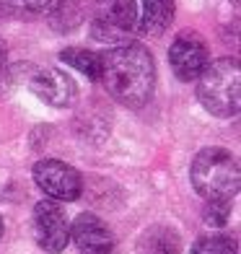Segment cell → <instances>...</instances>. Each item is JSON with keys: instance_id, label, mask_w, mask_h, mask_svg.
Here are the masks:
<instances>
[{"instance_id": "cell-1", "label": "cell", "mask_w": 241, "mask_h": 254, "mask_svg": "<svg viewBox=\"0 0 241 254\" xmlns=\"http://www.w3.org/2000/svg\"><path fill=\"white\" fill-rule=\"evenodd\" d=\"M99 80L104 83L112 99H117L130 109H140L148 104L156 88L153 55L137 42L117 44L101 55Z\"/></svg>"}, {"instance_id": "cell-2", "label": "cell", "mask_w": 241, "mask_h": 254, "mask_svg": "<svg viewBox=\"0 0 241 254\" xmlns=\"http://www.w3.org/2000/svg\"><path fill=\"white\" fill-rule=\"evenodd\" d=\"M189 179L200 197L231 200L241 187V169L236 156L226 148H202L192 161Z\"/></svg>"}, {"instance_id": "cell-3", "label": "cell", "mask_w": 241, "mask_h": 254, "mask_svg": "<svg viewBox=\"0 0 241 254\" xmlns=\"http://www.w3.org/2000/svg\"><path fill=\"white\" fill-rule=\"evenodd\" d=\"M197 99L215 117H236L241 109V65L236 57L205 65L197 75Z\"/></svg>"}, {"instance_id": "cell-4", "label": "cell", "mask_w": 241, "mask_h": 254, "mask_svg": "<svg viewBox=\"0 0 241 254\" xmlns=\"http://www.w3.org/2000/svg\"><path fill=\"white\" fill-rule=\"evenodd\" d=\"M140 24L135 0H99L94 21H91V37L107 44H127Z\"/></svg>"}, {"instance_id": "cell-5", "label": "cell", "mask_w": 241, "mask_h": 254, "mask_svg": "<svg viewBox=\"0 0 241 254\" xmlns=\"http://www.w3.org/2000/svg\"><path fill=\"white\" fill-rule=\"evenodd\" d=\"M34 182L37 187L47 194L52 200H60V202H70L78 200L83 194V174L65 164V161H57V158H42L34 164Z\"/></svg>"}, {"instance_id": "cell-6", "label": "cell", "mask_w": 241, "mask_h": 254, "mask_svg": "<svg viewBox=\"0 0 241 254\" xmlns=\"http://www.w3.org/2000/svg\"><path fill=\"white\" fill-rule=\"evenodd\" d=\"M34 236L37 244L50 254H60L70 244V218L60 200L50 197L34 205Z\"/></svg>"}, {"instance_id": "cell-7", "label": "cell", "mask_w": 241, "mask_h": 254, "mask_svg": "<svg viewBox=\"0 0 241 254\" xmlns=\"http://www.w3.org/2000/svg\"><path fill=\"white\" fill-rule=\"evenodd\" d=\"M210 63V52L208 44L202 42L197 34H181L174 39V44L169 47V65L179 80H197V75L205 70V65Z\"/></svg>"}, {"instance_id": "cell-8", "label": "cell", "mask_w": 241, "mask_h": 254, "mask_svg": "<svg viewBox=\"0 0 241 254\" xmlns=\"http://www.w3.org/2000/svg\"><path fill=\"white\" fill-rule=\"evenodd\" d=\"M29 88L34 91V96H39L44 104L57 107V109L73 107L78 99L75 80L67 73L57 70V67H39V70H34L29 78Z\"/></svg>"}, {"instance_id": "cell-9", "label": "cell", "mask_w": 241, "mask_h": 254, "mask_svg": "<svg viewBox=\"0 0 241 254\" xmlns=\"http://www.w3.org/2000/svg\"><path fill=\"white\" fill-rule=\"evenodd\" d=\"M70 239L83 254H112L114 234L96 213H80L70 223Z\"/></svg>"}, {"instance_id": "cell-10", "label": "cell", "mask_w": 241, "mask_h": 254, "mask_svg": "<svg viewBox=\"0 0 241 254\" xmlns=\"http://www.w3.org/2000/svg\"><path fill=\"white\" fill-rule=\"evenodd\" d=\"M181 252V236L174 226L156 223L143 231L137 239V254H179Z\"/></svg>"}, {"instance_id": "cell-11", "label": "cell", "mask_w": 241, "mask_h": 254, "mask_svg": "<svg viewBox=\"0 0 241 254\" xmlns=\"http://www.w3.org/2000/svg\"><path fill=\"white\" fill-rule=\"evenodd\" d=\"M171 21H174V0H143V16H140V29L143 34H164Z\"/></svg>"}, {"instance_id": "cell-12", "label": "cell", "mask_w": 241, "mask_h": 254, "mask_svg": "<svg viewBox=\"0 0 241 254\" xmlns=\"http://www.w3.org/2000/svg\"><path fill=\"white\" fill-rule=\"evenodd\" d=\"M60 60L67 63L70 67H75L78 73H83L86 78L99 80V73H101V55L91 52V50H83V47H67V50L60 52Z\"/></svg>"}, {"instance_id": "cell-13", "label": "cell", "mask_w": 241, "mask_h": 254, "mask_svg": "<svg viewBox=\"0 0 241 254\" xmlns=\"http://www.w3.org/2000/svg\"><path fill=\"white\" fill-rule=\"evenodd\" d=\"M62 0H3V8L18 18H42L52 16Z\"/></svg>"}, {"instance_id": "cell-14", "label": "cell", "mask_w": 241, "mask_h": 254, "mask_svg": "<svg viewBox=\"0 0 241 254\" xmlns=\"http://www.w3.org/2000/svg\"><path fill=\"white\" fill-rule=\"evenodd\" d=\"M236 239L226 234H210L194 241L192 254H236Z\"/></svg>"}, {"instance_id": "cell-15", "label": "cell", "mask_w": 241, "mask_h": 254, "mask_svg": "<svg viewBox=\"0 0 241 254\" xmlns=\"http://www.w3.org/2000/svg\"><path fill=\"white\" fill-rule=\"evenodd\" d=\"M50 24L57 31H70L80 24V8L75 5V0H62L60 8L50 16Z\"/></svg>"}, {"instance_id": "cell-16", "label": "cell", "mask_w": 241, "mask_h": 254, "mask_svg": "<svg viewBox=\"0 0 241 254\" xmlns=\"http://www.w3.org/2000/svg\"><path fill=\"white\" fill-rule=\"evenodd\" d=\"M228 215H231V205L228 200H208V207H205V223L210 228H223L228 223Z\"/></svg>"}, {"instance_id": "cell-17", "label": "cell", "mask_w": 241, "mask_h": 254, "mask_svg": "<svg viewBox=\"0 0 241 254\" xmlns=\"http://www.w3.org/2000/svg\"><path fill=\"white\" fill-rule=\"evenodd\" d=\"M5 55H8V52H5V44L0 42V70H3V65H5Z\"/></svg>"}, {"instance_id": "cell-18", "label": "cell", "mask_w": 241, "mask_h": 254, "mask_svg": "<svg viewBox=\"0 0 241 254\" xmlns=\"http://www.w3.org/2000/svg\"><path fill=\"white\" fill-rule=\"evenodd\" d=\"M0 236H3V218H0Z\"/></svg>"}]
</instances>
